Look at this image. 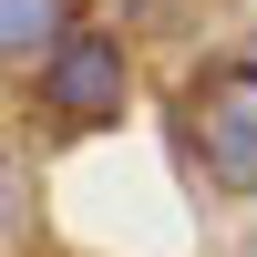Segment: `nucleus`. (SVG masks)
<instances>
[{"label":"nucleus","instance_id":"1","mask_svg":"<svg viewBox=\"0 0 257 257\" xmlns=\"http://www.w3.org/2000/svg\"><path fill=\"white\" fill-rule=\"evenodd\" d=\"M185 134H196L206 175L226 196H257V62H216L185 93Z\"/></svg>","mask_w":257,"mask_h":257},{"label":"nucleus","instance_id":"2","mask_svg":"<svg viewBox=\"0 0 257 257\" xmlns=\"http://www.w3.org/2000/svg\"><path fill=\"white\" fill-rule=\"evenodd\" d=\"M123 82H134V72H123V41L72 21V41L41 62V113H62L72 134H93V123H123Z\"/></svg>","mask_w":257,"mask_h":257},{"label":"nucleus","instance_id":"3","mask_svg":"<svg viewBox=\"0 0 257 257\" xmlns=\"http://www.w3.org/2000/svg\"><path fill=\"white\" fill-rule=\"evenodd\" d=\"M62 41H72V11L62 0H0V52L31 72V62H52Z\"/></svg>","mask_w":257,"mask_h":257}]
</instances>
